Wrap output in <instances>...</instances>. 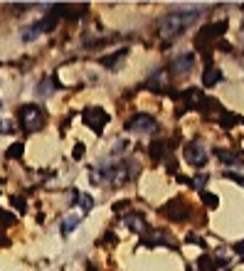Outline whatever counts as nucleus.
I'll use <instances>...</instances> for the list:
<instances>
[{
	"label": "nucleus",
	"mask_w": 244,
	"mask_h": 271,
	"mask_svg": "<svg viewBox=\"0 0 244 271\" xmlns=\"http://www.w3.org/2000/svg\"><path fill=\"white\" fill-rule=\"evenodd\" d=\"M123 227H128L131 232H146V217L141 214V212H131V214H126L123 217Z\"/></svg>",
	"instance_id": "obj_8"
},
{
	"label": "nucleus",
	"mask_w": 244,
	"mask_h": 271,
	"mask_svg": "<svg viewBox=\"0 0 244 271\" xmlns=\"http://www.w3.org/2000/svg\"><path fill=\"white\" fill-rule=\"evenodd\" d=\"M224 178H229V180H234V182H239V185L244 187V178H242V175H234V173H224Z\"/></svg>",
	"instance_id": "obj_22"
},
{
	"label": "nucleus",
	"mask_w": 244,
	"mask_h": 271,
	"mask_svg": "<svg viewBox=\"0 0 244 271\" xmlns=\"http://www.w3.org/2000/svg\"><path fill=\"white\" fill-rule=\"evenodd\" d=\"M163 77H165V69H158V72L146 82V87H151V89H155L158 94H163V91H165V87H163Z\"/></svg>",
	"instance_id": "obj_9"
},
{
	"label": "nucleus",
	"mask_w": 244,
	"mask_h": 271,
	"mask_svg": "<svg viewBox=\"0 0 244 271\" xmlns=\"http://www.w3.org/2000/svg\"><path fill=\"white\" fill-rule=\"evenodd\" d=\"M84 123L94 131V133H101L104 131V126L109 123V114L104 111V109H99V106H92V109H84Z\"/></svg>",
	"instance_id": "obj_3"
},
{
	"label": "nucleus",
	"mask_w": 244,
	"mask_h": 271,
	"mask_svg": "<svg viewBox=\"0 0 244 271\" xmlns=\"http://www.w3.org/2000/svg\"><path fill=\"white\" fill-rule=\"evenodd\" d=\"M82 155H84V146L77 143V146H74V158H82Z\"/></svg>",
	"instance_id": "obj_23"
},
{
	"label": "nucleus",
	"mask_w": 244,
	"mask_h": 271,
	"mask_svg": "<svg viewBox=\"0 0 244 271\" xmlns=\"http://www.w3.org/2000/svg\"><path fill=\"white\" fill-rule=\"evenodd\" d=\"M224 30H227V20H217V23L207 25V28L202 30V35L197 37V45H202V42H210V40H217V37H222V35H224Z\"/></svg>",
	"instance_id": "obj_7"
},
{
	"label": "nucleus",
	"mask_w": 244,
	"mask_h": 271,
	"mask_svg": "<svg viewBox=\"0 0 244 271\" xmlns=\"http://www.w3.org/2000/svg\"><path fill=\"white\" fill-rule=\"evenodd\" d=\"M205 182H207V175H202V173H200V175H197V180H195V190H202V187H205Z\"/></svg>",
	"instance_id": "obj_20"
},
{
	"label": "nucleus",
	"mask_w": 244,
	"mask_h": 271,
	"mask_svg": "<svg viewBox=\"0 0 244 271\" xmlns=\"http://www.w3.org/2000/svg\"><path fill=\"white\" fill-rule=\"evenodd\" d=\"M197 266H200V271H217V264H214L210 256H200Z\"/></svg>",
	"instance_id": "obj_13"
},
{
	"label": "nucleus",
	"mask_w": 244,
	"mask_h": 271,
	"mask_svg": "<svg viewBox=\"0 0 244 271\" xmlns=\"http://www.w3.org/2000/svg\"><path fill=\"white\" fill-rule=\"evenodd\" d=\"M50 89H52V82H42V84H40V89H37V94H42V96H47V94H52Z\"/></svg>",
	"instance_id": "obj_19"
},
{
	"label": "nucleus",
	"mask_w": 244,
	"mask_h": 271,
	"mask_svg": "<svg viewBox=\"0 0 244 271\" xmlns=\"http://www.w3.org/2000/svg\"><path fill=\"white\" fill-rule=\"evenodd\" d=\"M242 40H244V25H242Z\"/></svg>",
	"instance_id": "obj_26"
},
{
	"label": "nucleus",
	"mask_w": 244,
	"mask_h": 271,
	"mask_svg": "<svg viewBox=\"0 0 244 271\" xmlns=\"http://www.w3.org/2000/svg\"><path fill=\"white\" fill-rule=\"evenodd\" d=\"M217 82H222V72H219V69H207V72L202 74V84H205V87H214Z\"/></svg>",
	"instance_id": "obj_11"
},
{
	"label": "nucleus",
	"mask_w": 244,
	"mask_h": 271,
	"mask_svg": "<svg viewBox=\"0 0 244 271\" xmlns=\"http://www.w3.org/2000/svg\"><path fill=\"white\" fill-rule=\"evenodd\" d=\"M234 251H237V254H239V256H244V239H242V241H237V244H234Z\"/></svg>",
	"instance_id": "obj_24"
},
{
	"label": "nucleus",
	"mask_w": 244,
	"mask_h": 271,
	"mask_svg": "<svg viewBox=\"0 0 244 271\" xmlns=\"http://www.w3.org/2000/svg\"><path fill=\"white\" fill-rule=\"evenodd\" d=\"M42 121H45V114H42L40 106L25 104V106L20 109V123H23L25 131H40V128H42Z\"/></svg>",
	"instance_id": "obj_2"
},
{
	"label": "nucleus",
	"mask_w": 244,
	"mask_h": 271,
	"mask_svg": "<svg viewBox=\"0 0 244 271\" xmlns=\"http://www.w3.org/2000/svg\"><path fill=\"white\" fill-rule=\"evenodd\" d=\"M131 133H153V131H158V121L153 119V116H148V114H136L131 121H128V126H126Z\"/></svg>",
	"instance_id": "obj_4"
},
{
	"label": "nucleus",
	"mask_w": 244,
	"mask_h": 271,
	"mask_svg": "<svg viewBox=\"0 0 244 271\" xmlns=\"http://www.w3.org/2000/svg\"><path fill=\"white\" fill-rule=\"evenodd\" d=\"M0 133H15V126H13V121H0Z\"/></svg>",
	"instance_id": "obj_18"
},
{
	"label": "nucleus",
	"mask_w": 244,
	"mask_h": 271,
	"mask_svg": "<svg viewBox=\"0 0 244 271\" xmlns=\"http://www.w3.org/2000/svg\"><path fill=\"white\" fill-rule=\"evenodd\" d=\"M200 10H173L168 13L160 23H158V32L165 37V40H173L178 37L180 32H185L190 25H195L200 20Z\"/></svg>",
	"instance_id": "obj_1"
},
{
	"label": "nucleus",
	"mask_w": 244,
	"mask_h": 271,
	"mask_svg": "<svg viewBox=\"0 0 244 271\" xmlns=\"http://www.w3.org/2000/svg\"><path fill=\"white\" fill-rule=\"evenodd\" d=\"M79 205H82V210H84V212H89V210L94 207V200H92V195H79Z\"/></svg>",
	"instance_id": "obj_15"
},
{
	"label": "nucleus",
	"mask_w": 244,
	"mask_h": 271,
	"mask_svg": "<svg viewBox=\"0 0 244 271\" xmlns=\"http://www.w3.org/2000/svg\"><path fill=\"white\" fill-rule=\"evenodd\" d=\"M202 202H205V205H207V207H210V210H214V207H217V202H219V200H217V197H214V195H210V192H202Z\"/></svg>",
	"instance_id": "obj_16"
},
{
	"label": "nucleus",
	"mask_w": 244,
	"mask_h": 271,
	"mask_svg": "<svg viewBox=\"0 0 244 271\" xmlns=\"http://www.w3.org/2000/svg\"><path fill=\"white\" fill-rule=\"evenodd\" d=\"M160 148H163V143H153L151 146V155L153 158H160Z\"/></svg>",
	"instance_id": "obj_21"
},
{
	"label": "nucleus",
	"mask_w": 244,
	"mask_h": 271,
	"mask_svg": "<svg viewBox=\"0 0 244 271\" xmlns=\"http://www.w3.org/2000/svg\"><path fill=\"white\" fill-rule=\"evenodd\" d=\"M185 160H187L190 165H195V168H202V165L207 163V148H205V143L190 141V143L185 146Z\"/></svg>",
	"instance_id": "obj_5"
},
{
	"label": "nucleus",
	"mask_w": 244,
	"mask_h": 271,
	"mask_svg": "<svg viewBox=\"0 0 244 271\" xmlns=\"http://www.w3.org/2000/svg\"><path fill=\"white\" fill-rule=\"evenodd\" d=\"M77 224H79V217H69V219H64V222H62V234H64V237L72 234Z\"/></svg>",
	"instance_id": "obj_12"
},
{
	"label": "nucleus",
	"mask_w": 244,
	"mask_h": 271,
	"mask_svg": "<svg viewBox=\"0 0 244 271\" xmlns=\"http://www.w3.org/2000/svg\"><path fill=\"white\" fill-rule=\"evenodd\" d=\"M13 202H15V207H18V210H20V212H25V205H23V200H20V197H15V200H13Z\"/></svg>",
	"instance_id": "obj_25"
},
{
	"label": "nucleus",
	"mask_w": 244,
	"mask_h": 271,
	"mask_svg": "<svg viewBox=\"0 0 244 271\" xmlns=\"http://www.w3.org/2000/svg\"><path fill=\"white\" fill-rule=\"evenodd\" d=\"M217 158H219L222 163H227V165H239V163H244L242 155H234V153H229V151H224V148L217 151Z\"/></svg>",
	"instance_id": "obj_10"
},
{
	"label": "nucleus",
	"mask_w": 244,
	"mask_h": 271,
	"mask_svg": "<svg viewBox=\"0 0 244 271\" xmlns=\"http://www.w3.org/2000/svg\"><path fill=\"white\" fill-rule=\"evenodd\" d=\"M23 155V143H15L8 148V158H20Z\"/></svg>",
	"instance_id": "obj_17"
},
{
	"label": "nucleus",
	"mask_w": 244,
	"mask_h": 271,
	"mask_svg": "<svg viewBox=\"0 0 244 271\" xmlns=\"http://www.w3.org/2000/svg\"><path fill=\"white\" fill-rule=\"evenodd\" d=\"M192 67H195V55H192V52H185V55H180V57L173 60L170 72H173V74H190Z\"/></svg>",
	"instance_id": "obj_6"
},
{
	"label": "nucleus",
	"mask_w": 244,
	"mask_h": 271,
	"mask_svg": "<svg viewBox=\"0 0 244 271\" xmlns=\"http://www.w3.org/2000/svg\"><path fill=\"white\" fill-rule=\"evenodd\" d=\"M121 57H126V50H119V52H116V55H114V57H104V60H101V62H104V64H106V67H114V64H116V62H119V60H121Z\"/></svg>",
	"instance_id": "obj_14"
}]
</instances>
